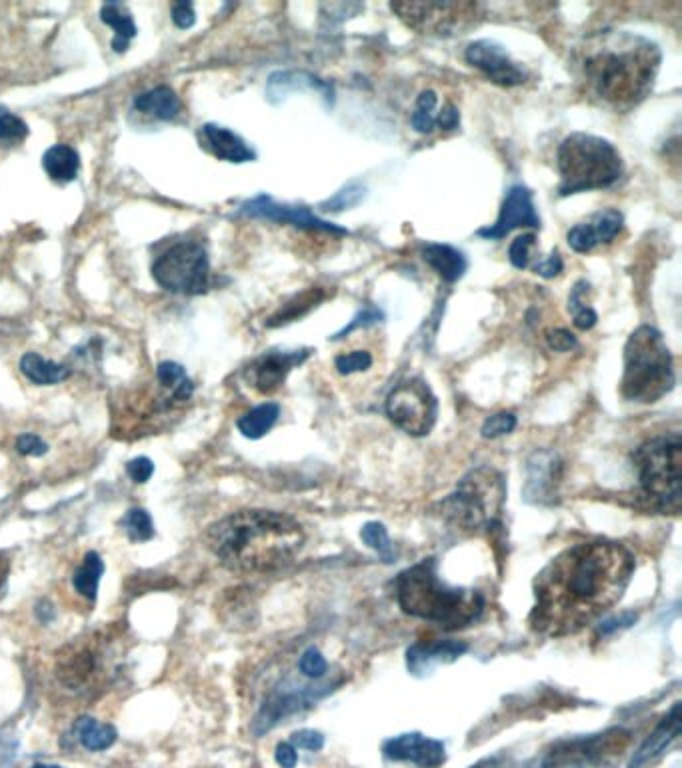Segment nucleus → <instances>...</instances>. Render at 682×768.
<instances>
[{"instance_id":"f257e3e1","label":"nucleus","mask_w":682,"mask_h":768,"mask_svg":"<svg viewBox=\"0 0 682 768\" xmlns=\"http://www.w3.org/2000/svg\"><path fill=\"white\" fill-rule=\"evenodd\" d=\"M632 572L634 556L618 542L590 540L562 550L534 578L530 628L550 638L580 632L622 598Z\"/></svg>"},{"instance_id":"f03ea898","label":"nucleus","mask_w":682,"mask_h":768,"mask_svg":"<svg viewBox=\"0 0 682 768\" xmlns=\"http://www.w3.org/2000/svg\"><path fill=\"white\" fill-rule=\"evenodd\" d=\"M300 522L274 510H240L206 530V544L232 572L264 574L290 564L304 544Z\"/></svg>"},{"instance_id":"7ed1b4c3","label":"nucleus","mask_w":682,"mask_h":768,"mask_svg":"<svg viewBox=\"0 0 682 768\" xmlns=\"http://www.w3.org/2000/svg\"><path fill=\"white\" fill-rule=\"evenodd\" d=\"M662 52L648 38L618 32L600 36L582 60L588 88L602 102L628 110L640 104L654 86Z\"/></svg>"},{"instance_id":"20e7f679","label":"nucleus","mask_w":682,"mask_h":768,"mask_svg":"<svg viewBox=\"0 0 682 768\" xmlns=\"http://www.w3.org/2000/svg\"><path fill=\"white\" fill-rule=\"evenodd\" d=\"M398 606L416 618L458 630L476 622L484 610V596L472 588L448 586L440 580L434 558L402 570L394 582Z\"/></svg>"},{"instance_id":"39448f33","label":"nucleus","mask_w":682,"mask_h":768,"mask_svg":"<svg viewBox=\"0 0 682 768\" xmlns=\"http://www.w3.org/2000/svg\"><path fill=\"white\" fill-rule=\"evenodd\" d=\"M674 362L660 330L638 326L624 344L620 392L628 402L652 404L674 388Z\"/></svg>"},{"instance_id":"423d86ee","label":"nucleus","mask_w":682,"mask_h":768,"mask_svg":"<svg viewBox=\"0 0 682 768\" xmlns=\"http://www.w3.org/2000/svg\"><path fill=\"white\" fill-rule=\"evenodd\" d=\"M556 164L560 196L610 188L624 172L622 156L614 144L586 132H572L560 142Z\"/></svg>"},{"instance_id":"0eeeda50","label":"nucleus","mask_w":682,"mask_h":768,"mask_svg":"<svg viewBox=\"0 0 682 768\" xmlns=\"http://www.w3.org/2000/svg\"><path fill=\"white\" fill-rule=\"evenodd\" d=\"M640 498L662 514H678L682 500V440L678 432L642 442L632 454Z\"/></svg>"},{"instance_id":"6e6552de","label":"nucleus","mask_w":682,"mask_h":768,"mask_svg":"<svg viewBox=\"0 0 682 768\" xmlns=\"http://www.w3.org/2000/svg\"><path fill=\"white\" fill-rule=\"evenodd\" d=\"M504 500V476L492 466H478L464 474L454 492L440 502V514L462 532L492 530L500 526Z\"/></svg>"},{"instance_id":"1a4fd4ad","label":"nucleus","mask_w":682,"mask_h":768,"mask_svg":"<svg viewBox=\"0 0 682 768\" xmlns=\"http://www.w3.org/2000/svg\"><path fill=\"white\" fill-rule=\"evenodd\" d=\"M116 640L118 634L114 630H100L64 646L54 666L58 682L70 692L102 688L112 676L110 662Z\"/></svg>"},{"instance_id":"9d476101","label":"nucleus","mask_w":682,"mask_h":768,"mask_svg":"<svg viewBox=\"0 0 682 768\" xmlns=\"http://www.w3.org/2000/svg\"><path fill=\"white\" fill-rule=\"evenodd\" d=\"M154 280L174 294H202L210 286L206 248L196 240L168 246L152 264Z\"/></svg>"},{"instance_id":"9b49d317","label":"nucleus","mask_w":682,"mask_h":768,"mask_svg":"<svg viewBox=\"0 0 682 768\" xmlns=\"http://www.w3.org/2000/svg\"><path fill=\"white\" fill-rule=\"evenodd\" d=\"M390 10L418 34L452 36L480 18L476 2H392Z\"/></svg>"},{"instance_id":"f8f14e48","label":"nucleus","mask_w":682,"mask_h":768,"mask_svg":"<svg viewBox=\"0 0 682 768\" xmlns=\"http://www.w3.org/2000/svg\"><path fill=\"white\" fill-rule=\"evenodd\" d=\"M630 734L622 728H610L600 734L558 740L542 756L540 768H588L604 766L626 748Z\"/></svg>"},{"instance_id":"ddd939ff","label":"nucleus","mask_w":682,"mask_h":768,"mask_svg":"<svg viewBox=\"0 0 682 768\" xmlns=\"http://www.w3.org/2000/svg\"><path fill=\"white\" fill-rule=\"evenodd\" d=\"M386 414L410 436H426L438 414V402L422 378L402 380L386 398Z\"/></svg>"},{"instance_id":"4468645a","label":"nucleus","mask_w":682,"mask_h":768,"mask_svg":"<svg viewBox=\"0 0 682 768\" xmlns=\"http://www.w3.org/2000/svg\"><path fill=\"white\" fill-rule=\"evenodd\" d=\"M240 214L250 216V218H262L278 224H290L296 228L304 230H316V232H328L336 236L348 234L346 228L332 224L320 216H316L310 208L298 206V204H286V202H276L274 198L266 194H258L252 200H246L240 206Z\"/></svg>"},{"instance_id":"2eb2a0df","label":"nucleus","mask_w":682,"mask_h":768,"mask_svg":"<svg viewBox=\"0 0 682 768\" xmlns=\"http://www.w3.org/2000/svg\"><path fill=\"white\" fill-rule=\"evenodd\" d=\"M464 58L470 66L478 68L490 82L512 88L526 80V70L510 58L506 48L494 40H474L466 46Z\"/></svg>"},{"instance_id":"dca6fc26","label":"nucleus","mask_w":682,"mask_h":768,"mask_svg":"<svg viewBox=\"0 0 682 768\" xmlns=\"http://www.w3.org/2000/svg\"><path fill=\"white\" fill-rule=\"evenodd\" d=\"M514 228H540V216L534 206L532 190L522 184H514L506 190L496 222L492 226L480 228L476 234L486 240H498Z\"/></svg>"},{"instance_id":"f3484780","label":"nucleus","mask_w":682,"mask_h":768,"mask_svg":"<svg viewBox=\"0 0 682 768\" xmlns=\"http://www.w3.org/2000/svg\"><path fill=\"white\" fill-rule=\"evenodd\" d=\"M308 356H310L308 348L264 352L262 356H258L256 360H252L246 366L244 378H246L248 386H252L254 390H258L262 394H270V392L278 390L284 384L288 372L292 368L300 366Z\"/></svg>"},{"instance_id":"a211bd4d","label":"nucleus","mask_w":682,"mask_h":768,"mask_svg":"<svg viewBox=\"0 0 682 768\" xmlns=\"http://www.w3.org/2000/svg\"><path fill=\"white\" fill-rule=\"evenodd\" d=\"M328 690L330 688H310V686H304V688H296V690H276V692H272L264 700L260 712L256 714L254 724H252V732L256 736L268 732L270 728H274L286 716L296 714V712L312 706Z\"/></svg>"},{"instance_id":"6ab92c4d","label":"nucleus","mask_w":682,"mask_h":768,"mask_svg":"<svg viewBox=\"0 0 682 768\" xmlns=\"http://www.w3.org/2000/svg\"><path fill=\"white\" fill-rule=\"evenodd\" d=\"M622 224H624V216L616 208L598 210L590 218L574 224L568 230L566 234L568 246L580 254L592 252L596 246L612 242L622 230Z\"/></svg>"},{"instance_id":"aec40b11","label":"nucleus","mask_w":682,"mask_h":768,"mask_svg":"<svg viewBox=\"0 0 682 768\" xmlns=\"http://www.w3.org/2000/svg\"><path fill=\"white\" fill-rule=\"evenodd\" d=\"M382 752L388 760L410 762L420 768H438L446 760V750L440 740L426 738L418 732L400 734L384 742Z\"/></svg>"},{"instance_id":"412c9836","label":"nucleus","mask_w":682,"mask_h":768,"mask_svg":"<svg viewBox=\"0 0 682 768\" xmlns=\"http://www.w3.org/2000/svg\"><path fill=\"white\" fill-rule=\"evenodd\" d=\"M560 470H562V464L554 452L536 450L526 462V472H528L526 488H524L526 500L534 504L552 502L556 484L560 478Z\"/></svg>"},{"instance_id":"4be33fe9","label":"nucleus","mask_w":682,"mask_h":768,"mask_svg":"<svg viewBox=\"0 0 682 768\" xmlns=\"http://www.w3.org/2000/svg\"><path fill=\"white\" fill-rule=\"evenodd\" d=\"M198 140L204 150H208L218 160L226 162H250L256 158V152L230 128L218 124H204L198 132Z\"/></svg>"},{"instance_id":"5701e85b","label":"nucleus","mask_w":682,"mask_h":768,"mask_svg":"<svg viewBox=\"0 0 682 768\" xmlns=\"http://www.w3.org/2000/svg\"><path fill=\"white\" fill-rule=\"evenodd\" d=\"M298 90H314L318 92L326 106H330L334 102V88L330 82L310 74V72H304V70H284V72H274L270 78H268V84H266V94H268V100L270 102H280L284 100L288 94L292 92H298Z\"/></svg>"},{"instance_id":"b1692460","label":"nucleus","mask_w":682,"mask_h":768,"mask_svg":"<svg viewBox=\"0 0 682 768\" xmlns=\"http://www.w3.org/2000/svg\"><path fill=\"white\" fill-rule=\"evenodd\" d=\"M680 702H674L670 712L660 720V724L648 734V738L640 744V748L634 752L628 768H640L646 762L654 760L668 748V744L680 734Z\"/></svg>"},{"instance_id":"393cba45","label":"nucleus","mask_w":682,"mask_h":768,"mask_svg":"<svg viewBox=\"0 0 682 768\" xmlns=\"http://www.w3.org/2000/svg\"><path fill=\"white\" fill-rule=\"evenodd\" d=\"M468 650L466 642L456 640H440L432 644H414L406 652V666L412 674L420 676L432 670L434 664L452 662Z\"/></svg>"},{"instance_id":"a878e982","label":"nucleus","mask_w":682,"mask_h":768,"mask_svg":"<svg viewBox=\"0 0 682 768\" xmlns=\"http://www.w3.org/2000/svg\"><path fill=\"white\" fill-rule=\"evenodd\" d=\"M422 260L448 284L460 280L468 268L464 254L450 244H426L422 248Z\"/></svg>"},{"instance_id":"bb28decb","label":"nucleus","mask_w":682,"mask_h":768,"mask_svg":"<svg viewBox=\"0 0 682 768\" xmlns=\"http://www.w3.org/2000/svg\"><path fill=\"white\" fill-rule=\"evenodd\" d=\"M328 298V290L322 288V286H310L306 290H302L300 294H294L286 304H282L278 308L276 314H272L268 320H266V326L274 328V326H282V324H288V322H294L302 316H306L310 310H314L322 300Z\"/></svg>"},{"instance_id":"cd10ccee","label":"nucleus","mask_w":682,"mask_h":768,"mask_svg":"<svg viewBox=\"0 0 682 768\" xmlns=\"http://www.w3.org/2000/svg\"><path fill=\"white\" fill-rule=\"evenodd\" d=\"M134 108L144 112V114H150L158 120H174L180 114L182 104H180V98L176 96V92L172 88L156 86V88L140 94L134 100Z\"/></svg>"},{"instance_id":"c85d7f7f","label":"nucleus","mask_w":682,"mask_h":768,"mask_svg":"<svg viewBox=\"0 0 682 768\" xmlns=\"http://www.w3.org/2000/svg\"><path fill=\"white\" fill-rule=\"evenodd\" d=\"M42 166L52 180L70 182L76 178L80 170V158L74 148L66 144H56L44 152Z\"/></svg>"},{"instance_id":"c756f323","label":"nucleus","mask_w":682,"mask_h":768,"mask_svg":"<svg viewBox=\"0 0 682 768\" xmlns=\"http://www.w3.org/2000/svg\"><path fill=\"white\" fill-rule=\"evenodd\" d=\"M100 18L114 30L112 38V50L124 52L130 44V40L136 36V24L132 20V14L126 12L124 4L118 2H106L100 8Z\"/></svg>"},{"instance_id":"7c9ffc66","label":"nucleus","mask_w":682,"mask_h":768,"mask_svg":"<svg viewBox=\"0 0 682 768\" xmlns=\"http://www.w3.org/2000/svg\"><path fill=\"white\" fill-rule=\"evenodd\" d=\"M74 738L88 750L100 752L110 748L116 742V728L110 724H102L90 716H82L72 726Z\"/></svg>"},{"instance_id":"2f4dec72","label":"nucleus","mask_w":682,"mask_h":768,"mask_svg":"<svg viewBox=\"0 0 682 768\" xmlns=\"http://www.w3.org/2000/svg\"><path fill=\"white\" fill-rule=\"evenodd\" d=\"M20 370H22V374L30 382L40 384V386L56 384V382H60V380H64L68 376V368L64 364H56V362L44 360L36 352H28V354L22 356Z\"/></svg>"},{"instance_id":"473e14b6","label":"nucleus","mask_w":682,"mask_h":768,"mask_svg":"<svg viewBox=\"0 0 682 768\" xmlns=\"http://www.w3.org/2000/svg\"><path fill=\"white\" fill-rule=\"evenodd\" d=\"M278 414H280V408L278 404L274 402H264V404H258L254 406L252 410H248L246 414H242L236 422L238 430L242 432V436L246 438H262L278 420Z\"/></svg>"},{"instance_id":"72a5a7b5","label":"nucleus","mask_w":682,"mask_h":768,"mask_svg":"<svg viewBox=\"0 0 682 768\" xmlns=\"http://www.w3.org/2000/svg\"><path fill=\"white\" fill-rule=\"evenodd\" d=\"M102 572H104L102 558L96 552H88L72 576V584H74L76 592H80L88 600H94L98 594V584H100Z\"/></svg>"},{"instance_id":"f704fd0d","label":"nucleus","mask_w":682,"mask_h":768,"mask_svg":"<svg viewBox=\"0 0 682 768\" xmlns=\"http://www.w3.org/2000/svg\"><path fill=\"white\" fill-rule=\"evenodd\" d=\"M588 288L590 286L586 280H578L568 294V310H570L572 322L578 330H590L598 320L596 310L586 302Z\"/></svg>"},{"instance_id":"c9c22d12","label":"nucleus","mask_w":682,"mask_h":768,"mask_svg":"<svg viewBox=\"0 0 682 768\" xmlns=\"http://www.w3.org/2000/svg\"><path fill=\"white\" fill-rule=\"evenodd\" d=\"M436 92L434 90H422L416 98V106H414V112L410 116V124L416 132L420 134H430L436 126Z\"/></svg>"},{"instance_id":"e433bc0d","label":"nucleus","mask_w":682,"mask_h":768,"mask_svg":"<svg viewBox=\"0 0 682 768\" xmlns=\"http://www.w3.org/2000/svg\"><path fill=\"white\" fill-rule=\"evenodd\" d=\"M120 528L124 530V534L132 540V542H146L154 536V524H152V518L146 510L142 508H130L122 520H120Z\"/></svg>"},{"instance_id":"4c0bfd02","label":"nucleus","mask_w":682,"mask_h":768,"mask_svg":"<svg viewBox=\"0 0 682 768\" xmlns=\"http://www.w3.org/2000/svg\"><path fill=\"white\" fill-rule=\"evenodd\" d=\"M364 196H366V186L354 180V182H348L346 186H342L332 198L324 200L320 204V208L324 212H342V210L358 206L364 200Z\"/></svg>"},{"instance_id":"58836bf2","label":"nucleus","mask_w":682,"mask_h":768,"mask_svg":"<svg viewBox=\"0 0 682 768\" xmlns=\"http://www.w3.org/2000/svg\"><path fill=\"white\" fill-rule=\"evenodd\" d=\"M534 248H536V236L534 232H528V234H522V236H516L512 242H510V248H508V260L514 268L522 270V268H530L532 266V254H534Z\"/></svg>"},{"instance_id":"ea45409f","label":"nucleus","mask_w":682,"mask_h":768,"mask_svg":"<svg viewBox=\"0 0 682 768\" xmlns=\"http://www.w3.org/2000/svg\"><path fill=\"white\" fill-rule=\"evenodd\" d=\"M382 318H384V314H382L380 308H376V306H372V304H364V306L352 316V320H350L344 328H340L336 334L330 336V340H340V338H344L346 334H350V332H354V330H358V328L374 326V324H378Z\"/></svg>"},{"instance_id":"a19ab883","label":"nucleus","mask_w":682,"mask_h":768,"mask_svg":"<svg viewBox=\"0 0 682 768\" xmlns=\"http://www.w3.org/2000/svg\"><path fill=\"white\" fill-rule=\"evenodd\" d=\"M360 538L364 540L366 546H370L372 550H376L378 554L382 556H390V550H392V544H390V538H388V532L386 528L380 524V522H368L362 526L360 530Z\"/></svg>"},{"instance_id":"79ce46f5","label":"nucleus","mask_w":682,"mask_h":768,"mask_svg":"<svg viewBox=\"0 0 682 768\" xmlns=\"http://www.w3.org/2000/svg\"><path fill=\"white\" fill-rule=\"evenodd\" d=\"M516 428V416L512 412H496L488 416L480 428L484 438H498L510 434Z\"/></svg>"},{"instance_id":"37998d69","label":"nucleus","mask_w":682,"mask_h":768,"mask_svg":"<svg viewBox=\"0 0 682 768\" xmlns=\"http://www.w3.org/2000/svg\"><path fill=\"white\" fill-rule=\"evenodd\" d=\"M28 134V126L22 118L2 110L0 112V142L14 144L20 142Z\"/></svg>"},{"instance_id":"c03bdc74","label":"nucleus","mask_w":682,"mask_h":768,"mask_svg":"<svg viewBox=\"0 0 682 768\" xmlns=\"http://www.w3.org/2000/svg\"><path fill=\"white\" fill-rule=\"evenodd\" d=\"M372 364V356L370 352L366 350H352L348 354H340L336 356L334 360V366L340 374H354V372H362V370H368Z\"/></svg>"},{"instance_id":"a18cd8bd","label":"nucleus","mask_w":682,"mask_h":768,"mask_svg":"<svg viewBox=\"0 0 682 768\" xmlns=\"http://www.w3.org/2000/svg\"><path fill=\"white\" fill-rule=\"evenodd\" d=\"M298 668L306 678H322L326 674V660L318 648L310 646L302 652Z\"/></svg>"},{"instance_id":"49530a36","label":"nucleus","mask_w":682,"mask_h":768,"mask_svg":"<svg viewBox=\"0 0 682 768\" xmlns=\"http://www.w3.org/2000/svg\"><path fill=\"white\" fill-rule=\"evenodd\" d=\"M546 344H548L552 350H556V352H568V350L576 348L578 340H576V336H574L570 330H566V328H554V330H548V332H546Z\"/></svg>"},{"instance_id":"de8ad7c7","label":"nucleus","mask_w":682,"mask_h":768,"mask_svg":"<svg viewBox=\"0 0 682 768\" xmlns=\"http://www.w3.org/2000/svg\"><path fill=\"white\" fill-rule=\"evenodd\" d=\"M562 256L558 250H552L544 260H538L536 264H532L530 268L534 270V274L542 276V278H554L562 272Z\"/></svg>"},{"instance_id":"09e8293b","label":"nucleus","mask_w":682,"mask_h":768,"mask_svg":"<svg viewBox=\"0 0 682 768\" xmlns=\"http://www.w3.org/2000/svg\"><path fill=\"white\" fill-rule=\"evenodd\" d=\"M16 450L20 454H24V456H42L48 450V446H46V442L40 436L26 432V434L18 436Z\"/></svg>"},{"instance_id":"8fccbe9b","label":"nucleus","mask_w":682,"mask_h":768,"mask_svg":"<svg viewBox=\"0 0 682 768\" xmlns=\"http://www.w3.org/2000/svg\"><path fill=\"white\" fill-rule=\"evenodd\" d=\"M290 744L294 748H304V750L316 752V750H320L324 746V736L320 732H316V730H298V732L292 734Z\"/></svg>"},{"instance_id":"3c124183","label":"nucleus","mask_w":682,"mask_h":768,"mask_svg":"<svg viewBox=\"0 0 682 768\" xmlns=\"http://www.w3.org/2000/svg\"><path fill=\"white\" fill-rule=\"evenodd\" d=\"M126 472H128V476H130L134 482L142 484V482L150 480V476H152V472H154V464H152L150 458H146V456H138V458H134V460L128 462Z\"/></svg>"},{"instance_id":"603ef678","label":"nucleus","mask_w":682,"mask_h":768,"mask_svg":"<svg viewBox=\"0 0 682 768\" xmlns=\"http://www.w3.org/2000/svg\"><path fill=\"white\" fill-rule=\"evenodd\" d=\"M172 20L178 28H190L196 20V14H194V8H192V2H176L172 6Z\"/></svg>"},{"instance_id":"864d4df0","label":"nucleus","mask_w":682,"mask_h":768,"mask_svg":"<svg viewBox=\"0 0 682 768\" xmlns=\"http://www.w3.org/2000/svg\"><path fill=\"white\" fill-rule=\"evenodd\" d=\"M636 618H638V616H636L634 612H626V614H620V616H616V618H610V620H606V622L600 624L598 634H600V636H606V634H612V632H616V630L628 628V626H632V624L636 622Z\"/></svg>"},{"instance_id":"5fc2aeb1","label":"nucleus","mask_w":682,"mask_h":768,"mask_svg":"<svg viewBox=\"0 0 682 768\" xmlns=\"http://www.w3.org/2000/svg\"><path fill=\"white\" fill-rule=\"evenodd\" d=\"M274 758H276V762H278L280 768H294L296 762H298L296 748H294L290 742H280V744L276 746Z\"/></svg>"},{"instance_id":"6e6d98bb","label":"nucleus","mask_w":682,"mask_h":768,"mask_svg":"<svg viewBox=\"0 0 682 768\" xmlns=\"http://www.w3.org/2000/svg\"><path fill=\"white\" fill-rule=\"evenodd\" d=\"M436 124L442 128V130H456L458 124H460V114L456 110L454 104H446L442 108V112L436 116Z\"/></svg>"},{"instance_id":"4d7b16f0","label":"nucleus","mask_w":682,"mask_h":768,"mask_svg":"<svg viewBox=\"0 0 682 768\" xmlns=\"http://www.w3.org/2000/svg\"><path fill=\"white\" fill-rule=\"evenodd\" d=\"M472 768H510V764H508V760L488 758V760H484V762H480V764H476V766H472Z\"/></svg>"},{"instance_id":"13d9d810","label":"nucleus","mask_w":682,"mask_h":768,"mask_svg":"<svg viewBox=\"0 0 682 768\" xmlns=\"http://www.w3.org/2000/svg\"><path fill=\"white\" fill-rule=\"evenodd\" d=\"M6 576H8V560L0 554V588H2L4 582H6Z\"/></svg>"},{"instance_id":"bf43d9fd","label":"nucleus","mask_w":682,"mask_h":768,"mask_svg":"<svg viewBox=\"0 0 682 768\" xmlns=\"http://www.w3.org/2000/svg\"><path fill=\"white\" fill-rule=\"evenodd\" d=\"M30 768H60V766H48V764H34Z\"/></svg>"}]
</instances>
